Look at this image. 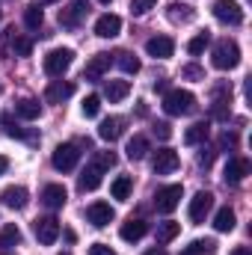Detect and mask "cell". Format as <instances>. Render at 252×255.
<instances>
[{"label": "cell", "mask_w": 252, "mask_h": 255, "mask_svg": "<svg viewBox=\"0 0 252 255\" xmlns=\"http://www.w3.org/2000/svg\"><path fill=\"white\" fill-rule=\"evenodd\" d=\"M211 63H214V68H220V71L238 68V63H241V48H238V42L220 39V42L214 45V51H211Z\"/></svg>", "instance_id": "1"}, {"label": "cell", "mask_w": 252, "mask_h": 255, "mask_svg": "<svg viewBox=\"0 0 252 255\" xmlns=\"http://www.w3.org/2000/svg\"><path fill=\"white\" fill-rule=\"evenodd\" d=\"M193 107H196L193 92H187V89H166V95H163V110H166L169 116H187Z\"/></svg>", "instance_id": "2"}, {"label": "cell", "mask_w": 252, "mask_h": 255, "mask_svg": "<svg viewBox=\"0 0 252 255\" xmlns=\"http://www.w3.org/2000/svg\"><path fill=\"white\" fill-rule=\"evenodd\" d=\"M71 63H74V51L71 48H54V51L45 54V74L63 77L65 71L71 68Z\"/></svg>", "instance_id": "3"}, {"label": "cell", "mask_w": 252, "mask_h": 255, "mask_svg": "<svg viewBox=\"0 0 252 255\" xmlns=\"http://www.w3.org/2000/svg\"><path fill=\"white\" fill-rule=\"evenodd\" d=\"M181 196H184V187L181 184H166L154 193V208L157 214H172L178 205H181Z\"/></svg>", "instance_id": "4"}, {"label": "cell", "mask_w": 252, "mask_h": 255, "mask_svg": "<svg viewBox=\"0 0 252 255\" xmlns=\"http://www.w3.org/2000/svg\"><path fill=\"white\" fill-rule=\"evenodd\" d=\"M211 9H214V18L223 21V24H232V27L244 24V6L235 3V0H214Z\"/></svg>", "instance_id": "5"}, {"label": "cell", "mask_w": 252, "mask_h": 255, "mask_svg": "<svg viewBox=\"0 0 252 255\" xmlns=\"http://www.w3.org/2000/svg\"><path fill=\"white\" fill-rule=\"evenodd\" d=\"M77 160H80V151H77L74 142L57 145L54 154H51V163H54V169H60V172H71V169L77 166Z\"/></svg>", "instance_id": "6"}, {"label": "cell", "mask_w": 252, "mask_h": 255, "mask_svg": "<svg viewBox=\"0 0 252 255\" xmlns=\"http://www.w3.org/2000/svg\"><path fill=\"white\" fill-rule=\"evenodd\" d=\"M178 151H172V148H157L154 154H151V169H154V175H172L175 169H178Z\"/></svg>", "instance_id": "7"}, {"label": "cell", "mask_w": 252, "mask_h": 255, "mask_svg": "<svg viewBox=\"0 0 252 255\" xmlns=\"http://www.w3.org/2000/svg\"><path fill=\"white\" fill-rule=\"evenodd\" d=\"M33 232H36V241L42 247H51L60 238V223H57V217H39L33 223Z\"/></svg>", "instance_id": "8"}, {"label": "cell", "mask_w": 252, "mask_h": 255, "mask_svg": "<svg viewBox=\"0 0 252 255\" xmlns=\"http://www.w3.org/2000/svg\"><path fill=\"white\" fill-rule=\"evenodd\" d=\"M211 208H214V193L208 190H199L193 199H190V223H205V217L211 214Z\"/></svg>", "instance_id": "9"}, {"label": "cell", "mask_w": 252, "mask_h": 255, "mask_svg": "<svg viewBox=\"0 0 252 255\" xmlns=\"http://www.w3.org/2000/svg\"><path fill=\"white\" fill-rule=\"evenodd\" d=\"M113 217H116V211H113V205H107V202H92V205L86 208V220H89L95 229L110 226V223H113Z\"/></svg>", "instance_id": "10"}, {"label": "cell", "mask_w": 252, "mask_h": 255, "mask_svg": "<svg viewBox=\"0 0 252 255\" xmlns=\"http://www.w3.org/2000/svg\"><path fill=\"white\" fill-rule=\"evenodd\" d=\"M145 54L154 57V60H169L175 54V42L169 36H154V39L145 42Z\"/></svg>", "instance_id": "11"}, {"label": "cell", "mask_w": 252, "mask_h": 255, "mask_svg": "<svg viewBox=\"0 0 252 255\" xmlns=\"http://www.w3.org/2000/svg\"><path fill=\"white\" fill-rule=\"evenodd\" d=\"M229 104H232V89H229V83H220V86L214 89L211 116H214V119H226V116H229Z\"/></svg>", "instance_id": "12"}, {"label": "cell", "mask_w": 252, "mask_h": 255, "mask_svg": "<svg viewBox=\"0 0 252 255\" xmlns=\"http://www.w3.org/2000/svg\"><path fill=\"white\" fill-rule=\"evenodd\" d=\"M247 175H250V160H247V157H229V163H226V169H223L226 184H241Z\"/></svg>", "instance_id": "13"}, {"label": "cell", "mask_w": 252, "mask_h": 255, "mask_svg": "<svg viewBox=\"0 0 252 255\" xmlns=\"http://www.w3.org/2000/svg\"><path fill=\"white\" fill-rule=\"evenodd\" d=\"M0 202L6 208H12V211H24L27 202H30V193H27V187H21V184H12V187H6V190L0 193Z\"/></svg>", "instance_id": "14"}, {"label": "cell", "mask_w": 252, "mask_h": 255, "mask_svg": "<svg viewBox=\"0 0 252 255\" xmlns=\"http://www.w3.org/2000/svg\"><path fill=\"white\" fill-rule=\"evenodd\" d=\"M86 12H89V3H86V0H71L63 12H60V24H63V27H77Z\"/></svg>", "instance_id": "15"}, {"label": "cell", "mask_w": 252, "mask_h": 255, "mask_svg": "<svg viewBox=\"0 0 252 255\" xmlns=\"http://www.w3.org/2000/svg\"><path fill=\"white\" fill-rule=\"evenodd\" d=\"M101 178H104V169H101V166L92 160V163H89V166L80 172V178H77V187H80L83 193H92V190H98V187H101Z\"/></svg>", "instance_id": "16"}, {"label": "cell", "mask_w": 252, "mask_h": 255, "mask_svg": "<svg viewBox=\"0 0 252 255\" xmlns=\"http://www.w3.org/2000/svg\"><path fill=\"white\" fill-rule=\"evenodd\" d=\"M122 33V18L119 15H101L98 21H95V36H101V39H116Z\"/></svg>", "instance_id": "17"}, {"label": "cell", "mask_w": 252, "mask_h": 255, "mask_svg": "<svg viewBox=\"0 0 252 255\" xmlns=\"http://www.w3.org/2000/svg\"><path fill=\"white\" fill-rule=\"evenodd\" d=\"M122 133H125V119H122V116L101 119V125H98V136H101L104 142H116Z\"/></svg>", "instance_id": "18"}, {"label": "cell", "mask_w": 252, "mask_h": 255, "mask_svg": "<svg viewBox=\"0 0 252 255\" xmlns=\"http://www.w3.org/2000/svg\"><path fill=\"white\" fill-rule=\"evenodd\" d=\"M145 232H148V223L145 220H125L122 223V229H119V235H122V241H127V244H136V241H142L145 238Z\"/></svg>", "instance_id": "19"}, {"label": "cell", "mask_w": 252, "mask_h": 255, "mask_svg": "<svg viewBox=\"0 0 252 255\" xmlns=\"http://www.w3.org/2000/svg\"><path fill=\"white\" fill-rule=\"evenodd\" d=\"M107 71H110V54H95L83 68V77L86 80H101Z\"/></svg>", "instance_id": "20"}, {"label": "cell", "mask_w": 252, "mask_h": 255, "mask_svg": "<svg viewBox=\"0 0 252 255\" xmlns=\"http://www.w3.org/2000/svg\"><path fill=\"white\" fill-rule=\"evenodd\" d=\"M74 95V83L71 80H54L48 89H45V98L51 101V104H63L65 98H71Z\"/></svg>", "instance_id": "21"}, {"label": "cell", "mask_w": 252, "mask_h": 255, "mask_svg": "<svg viewBox=\"0 0 252 255\" xmlns=\"http://www.w3.org/2000/svg\"><path fill=\"white\" fill-rule=\"evenodd\" d=\"M65 199H68V193H65L63 184H48V187L42 190V202H45V208H51V211H60L65 205Z\"/></svg>", "instance_id": "22"}, {"label": "cell", "mask_w": 252, "mask_h": 255, "mask_svg": "<svg viewBox=\"0 0 252 255\" xmlns=\"http://www.w3.org/2000/svg\"><path fill=\"white\" fill-rule=\"evenodd\" d=\"M127 92H130V83H127V80H107V83H104V98H107L110 104L125 101Z\"/></svg>", "instance_id": "23"}, {"label": "cell", "mask_w": 252, "mask_h": 255, "mask_svg": "<svg viewBox=\"0 0 252 255\" xmlns=\"http://www.w3.org/2000/svg\"><path fill=\"white\" fill-rule=\"evenodd\" d=\"M148 151H151V145H148V139H145L142 133H133V136L127 139V145H125V154L130 157V160H142Z\"/></svg>", "instance_id": "24"}, {"label": "cell", "mask_w": 252, "mask_h": 255, "mask_svg": "<svg viewBox=\"0 0 252 255\" xmlns=\"http://www.w3.org/2000/svg\"><path fill=\"white\" fill-rule=\"evenodd\" d=\"M166 18H169L172 24H187V21H193V18H196V9H193L190 3H169Z\"/></svg>", "instance_id": "25"}, {"label": "cell", "mask_w": 252, "mask_h": 255, "mask_svg": "<svg viewBox=\"0 0 252 255\" xmlns=\"http://www.w3.org/2000/svg\"><path fill=\"white\" fill-rule=\"evenodd\" d=\"M18 244H21V229H18L15 223H6V226L0 229V253L15 250Z\"/></svg>", "instance_id": "26"}, {"label": "cell", "mask_w": 252, "mask_h": 255, "mask_svg": "<svg viewBox=\"0 0 252 255\" xmlns=\"http://www.w3.org/2000/svg\"><path fill=\"white\" fill-rule=\"evenodd\" d=\"M15 116H18V119L33 122V119H39V116H42V104H39V101H33V98H21V101L15 104Z\"/></svg>", "instance_id": "27"}, {"label": "cell", "mask_w": 252, "mask_h": 255, "mask_svg": "<svg viewBox=\"0 0 252 255\" xmlns=\"http://www.w3.org/2000/svg\"><path fill=\"white\" fill-rule=\"evenodd\" d=\"M208 133H211V125H208V122H193V125L184 130V142H187V145H199V142L208 139Z\"/></svg>", "instance_id": "28"}, {"label": "cell", "mask_w": 252, "mask_h": 255, "mask_svg": "<svg viewBox=\"0 0 252 255\" xmlns=\"http://www.w3.org/2000/svg\"><path fill=\"white\" fill-rule=\"evenodd\" d=\"M130 190H133V178H130V175H119V178L110 184L113 199H119V202H127V199H130Z\"/></svg>", "instance_id": "29"}, {"label": "cell", "mask_w": 252, "mask_h": 255, "mask_svg": "<svg viewBox=\"0 0 252 255\" xmlns=\"http://www.w3.org/2000/svg\"><path fill=\"white\" fill-rule=\"evenodd\" d=\"M235 223H238V217H235V211H232V208H220V211H217V217H214V229H217V232H223V235H226V232H232V229H235Z\"/></svg>", "instance_id": "30"}, {"label": "cell", "mask_w": 252, "mask_h": 255, "mask_svg": "<svg viewBox=\"0 0 252 255\" xmlns=\"http://www.w3.org/2000/svg\"><path fill=\"white\" fill-rule=\"evenodd\" d=\"M178 232H181V223H172V220L157 223V244H169V241H175Z\"/></svg>", "instance_id": "31"}, {"label": "cell", "mask_w": 252, "mask_h": 255, "mask_svg": "<svg viewBox=\"0 0 252 255\" xmlns=\"http://www.w3.org/2000/svg\"><path fill=\"white\" fill-rule=\"evenodd\" d=\"M217 253V244L211 241V238H205V241H193L190 247L181 250V255H214Z\"/></svg>", "instance_id": "32"}, {"label": "cell", "mask_w": 252, "mask_h": 255, "mask_svg": "<svg viewBox=\"0 0 252 255\" xmlns=\"http://www.w3.org/2000/svg\"><path fill=\"white\" fill-rule=\"evenodd\" d=\"M116 65H119L125 74H136V71H139V60H136L130 51H119V54H116Z\"/></svg>", "instance_id": "33"}, {"label": "cell", "mask_w": 252, "mask_h": 255, "mask_svg": "<svg viewBox=\"0 0 252 255\" xmlns=\"http://www.w3.org/2000/svg\"><path fill=\"white\" fill-rule=\"evenodd\" d=\"M24 24H27L30 30H39V27L45 24V12H42L36 3H33V6H27V9H24Z\"/></svg>", "instance_id": "34"}, {"label": "cell", "mask_w": 252, "mask_h": 255, "mask_svg": "<svg viewBox=\"0 0 252 255\" xmlns=\"http://www.w3.org/2000/svg\"><path fill=\"white\" fill-rule=\"evenodd\" d=\"M208 45H211V36H208V33H196V36L187 42L190 57H199V54H205V48H208Z\"/></svg>", "instance_id": "35"}, {"label": "cell", "mask_w": 252, "mask_h": 255, "mask_svg": "<svg viewBox=\"0 0 252 255\" xmlns=\"http://www.w3.org/2000/svg\"><path fill=\"white\" fill-rule=\"evenodd\" d=\"M12 51H15V57H30L33 54V39L30 36H15L12 39Z\"/></svg>", "instance_id": "36"}, {"label": "cell", "mask_w": 252, "mask_h": 255, "mask_svg": "<svg viewBox=\"0 0 252 255\" xmlns=\"http://www.w3.org/2000/svg\"><path fill=\"white\" fill-rule=\"evenodd\" d=\"M80 110H83L86 119H95V116L101 113V98H98V95H86L83 104H80Z\"/></svg>", "instance_id": "37"}, {"label": "cell", "mask_w": 252, "mask_h": 255, "mask_svg": "<svg viewBox=\"0 0 252 255\" xmlns=\"http://www.w3.org/2000/svg\"><path fill=\"white\" fill-rule=\"evenodd\" d=\"M157 6V0H130V12L133 15H145V12H151Z\"/></svg>", "instance_id": "38"}, {"label": "cell", "mask_w": 252, "mask_h": 255, "mask_svg": "<svg viewBox=\"0 0 252 255\" xmlns=\"http://www.w3.org/2000/svg\"><path fill=\"white\" fill-rule=\"evenodd\" d=\"M181 77H187V80H205V68L196 63H190L181 68Z\"/></svg>", "instance_id": "39"}, {"label": "cell", "mask_w": 252, "mask_h": 255, "mask_svg": "<svg viewBox=\"0 0 252 255\" xmlns=\"http://www.w3.org/2000/svg\"><path fill=\"white\" fill-rule=\"evenodd\" d=\"M95 163L107 172L110 166H116V154H113V151H98V154H95Z\"/></svg>", "instance_id": "40"}, {"label": "cell", "mask_w": 252, "mask_h": 255, "mask_svg": "<svg viewBox=\"0 0 252 255\" xmlns=\"http://www.w3.org/2000/svg\"><path fill=\"white\" fill-rule=\"evenodd\" d=\"M3 128H6V133H9V136H18V139H27V130H24V128H18L15 122H12V119H9V116H3Z\"/></svg>", "instance_id": "41"}, {"label": "cell", "mask_w": 252, "mask_h": 255, "mask_svg": "<svg viewBox=\"0 0 252 255\" xmlns=\"http://www.w3.org/2000/svg\"><path fill=\"white\" fill-rule=\"evenodd\" d=\"M15 39V27H6L3 33H0V57H6V51H9V42Z\"/></svg>", "instance_id": "42"}, {"label": "cell", "mask_w": 252, "mask_h": 255, "mask_svg": "<svg viewBox=\"0 0 252 255\" xmlns=\"http://www.w3.org/2000/svg\"><path fill=\"white\" fill-rule=\"evenodd\" d=\"M154 133H157L160 139H169V136H172V125H169V122H157V125H154Z\"/></svg>", "instance_id": "43"}, {"label": "cell", "mask_w": 252, "mask_h": 255, "mask_svg": "<svg viewBox=\"0 0 252 255\" xmlns=\"http://www.w3.org/2000/svg\"><path fill=\"white\" fill-rule=\"evenodd\" d=\"M89 255H119V253H113L107 244H92L89 247Z\"/></svg>", "instance_id": "44"}, {"label": "cell", "mask_w": 252, "mask_h": 255, "mask_svg": "<svg viewBox=\"0 0 252 255\" xmlns=\"http://www.w3.org/2000/svg\"><path fill=\"white\" fill-rule=\"evenodd\" d=\"M220 145H223V148H229V145H238V133H229V130H226V133L220 136Z\"/></svg>", "instance_id": "45"}, {"label": "cell", "mask_w": 252, "mask_h": 255, "mask_svg": "<svg viewBox=\"0 0 252 255\" xmlns=\"http://www.w3.org/2000/svg\"><path fill=\"white\" fill-rule=\"evenodd\" d=\"M199 163H202V166H211V163H214V148H202Z\"/></svg>", "instance_id": "46"}, {"label": "cell", "mask_w": 252, "mask_h": 255, "mask_svg": "<svg viewBox=\"0 0 252 255\" xmlns=\"http://www.w3.org/2000/svg\"><path fill=\"white\" fill-rule=\"evenodd\" d=\"M6 169H9V160H6V157H3V154H0V175H3V172H6Z\"/></svg>", "instance_id": "47"}, {"label": "cell", "mask_w": 252, "mask_h": 255, "mask_svg": "<svg viewBox=\"0 0 252 255\" xmlns=\"http://www.w3.org/2000/svg\"><path fill=\"white\" fill-rule=\"evenodd\" d=\"M232 255H252V253H250V250H247V247H238V250H235V253H232Z\"/></svg>", "instance_id": "48"}, {"label": "cell", "mask_w": 252, "mask_h": 255, "mask_svg": "<svg viewBox=\"0 0 252 255\" xmlns=\"http://www.w3.org/2000/svg\"><path fill=\"white\" fill-rule=\"evenodd\" d=\"M145 255H166V253H163V250L157 247V250H148V253H145Z\"/></svg>", "instance_id": "49"}, {"label": "cell", "mask_w": 252, "mask_h": 255, "mask_svg": "<svg viewBox=\"0 0 252 255\" xmlns=\"http://www.w3.org/2000/svg\"><path fill=\"white\" fill-rule=\"evenodd\" d=\"M48 3H57V0H36V6H48Z\"/></svg>", "instance_id": "50"}, {"label": "cell", "mask_w": 252, "mask_h": 255, "mask_svg": "<svg viewBox=\"0 0 252 255\" xmlns=\"http://www.w3.org/2000/svg\"><path fill=\"white\" fill-rule=\"evenodd\" d=\"M98 3H110V0H98Z\"/></svg>", "instance_id": "51"}, {"label": "cell", "mask_w": 252, "mask_h": 255, "mask_svg": "<svg viewBox=\"0 0 252 255\" xmlns=\"http://www.w3.org/2000/svg\"><path fill=\"white\" fill-rule=\"evenodd\" d=\"M60 255H71V253H60Z\"/></svg>", "instance_id": "52"}]
</instances>
